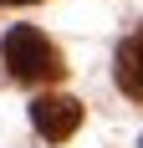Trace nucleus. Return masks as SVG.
Returning a JSON list of instances; mask_svg holds the SVG:
<instances>
[{
  "label": "nucleus",
  "instance_id": "f257e3e1",
  "mask_svg": "<svg viewBox=\"0 0 143 148\" xmlns=\"http://www.w3.org/2000/svg\"><path fill=\"white\" fill-rule=\"evenodd\" d=\"M0 61L10 66L15 82H56L67 66H61V51L46 41L36 26H10L5 41H0Z\"/></svg>",
  "mask_w": 143,
  "mask_h": 148
},
{
  "label": "nucleus",
  "instance_id": "f03ea898",
  "mask_svg": "<svg viewBox=\"0 0 143 148\" xmlns=\"http://www.w3.org/2000/svg\"><path fill=\"white\" fill-rule=\"evenodd\" d=\"M31 123H36V133L46 143H61L82 128V102L77 97H36L31 102Z\"/></svg>",
  "mask_w": 143,
  "mask_h": 148
},
{
  "label": "nucleus",
  "instance_id": "7ed1b4c3",
  "mask_svg": "<svg viewBox=\"0 0 143 148\" xmlns=\"http://www.w3.org/2000/svg\"><path fill=\"white\" fill-rule=\"evenodd\" d=\"M118 87L143 102V31H133L128 41L118 46Z\"/></svg>",
  "mask_w": 143,
  "mask_h": 148
},
{
  "label": "nucleus",
  "instance_id": "20e7f679",
  "mask_svg": "<svg viewBox=\"0 0 143 148\" xmlns=\"http://www.w3.org/2000/svg\"><path fill=\"white\" fill-rule=\"evenodd\" d=\"M0 5H5V0H0ZM10 5H26V0H10Z\"/></svg>",
  "mask_w": 143,
  "mask_h": 148
},
{
  "label": "nucleus",
  "instance_id": "39448f33",
  "mask_svg": "<svg viewBox=\"0 0 143 148\" xmlns=\"http://www.w3.org/2000/svg\"><path fill=\"white\" fill-rule=\"evenodd\" d=\"M138 148H143V138H138Z\"/></svg>",
  "mask_w": 143,
  "mask_h": 148
}]
</instances>
